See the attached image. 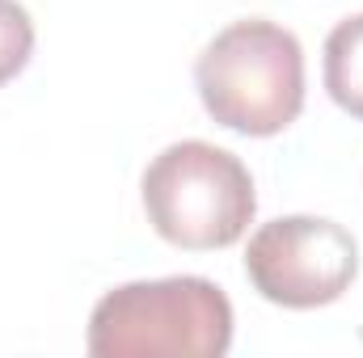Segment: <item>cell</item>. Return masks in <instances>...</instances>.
<instances>
[{"mask_svg":"<svg viewBox=\"0 0 363 358\" xmlns=\"http://www.w3.org/2000/svg\"><path fill=\"white\" fill-rule=\"evenodd\" d=\"M194 85L203 110L250 139L287 131L304 110V51L300 38L267 17H245L220 30L199 64Z\"/></svg>","mask_w":363,"mask_h":358,"instance_id":"cell-1","label":"cell"},{"mask_svg":"<svg viewBox=\"0 0 363 358\" xmlns=\"http://www.w3.org/2000/svg\"><path fill=\"white\" fill-rule=\"evenodd\" d=\"M93 358H220L233 346V304L199 274L127 282L89 316Z\"/></svg>","mask_w":363,"mask_h":358,"instance_id":"cell-2","label":"cell"},{"mask_svg":"<svg viewBox=\"0 0 363 358\" xmlns=\"http://www.w3.org/2000/svg\"><path fill=\"white\" fill-rule=\"evenodd\" d=\"M140 190L157 236L190 253L237 245L258 211L254 178L241 156L207 139H182L157 152Z\"/></svg>","mask_w":363,"mask_h":358,"instance_id":"cell-3","label":"cell"},{"mask_svg":"<svg viewBox=\"0 0 363 358\" xmlns=\"http://www.w3.org/2000/svg\"><path fill=\"white\" fill-rule=\"evenodd\" d=\"M245 274L279 308H325L342 299L359 274L355 236L321 215H283L250 236Z\"/></svg>","mask_w":363,"mask_h":358,"instance_id":"cell-4","label":"cell"},{"mask_svg":"<svg viewBox=\"0 0 363 358\" xmlns=\"http://www.w3.org/2000/svg\"><path fill=\"white\" fill-rule=\"evenodd\" d=\"M325 93L363 122V13L338 21L325 38Z\"/></svg>","mask_w":363,"mask_h":358,"instance_id":"cell-5","label":"cell"},{"mask_svg":"<svg viewBox=\"0 0 363 358\" xmlns=\"http://www.w3.org/2000/svg\"><path fill=\"white\" fill-rule=\"evenodd\" d=\"M34 55V21L17 0H0V85H9Z\"/></svg>","mask_w":363,"mask_h":358,"instance_id":"cell-6","label":"cell"}]
</instances>
